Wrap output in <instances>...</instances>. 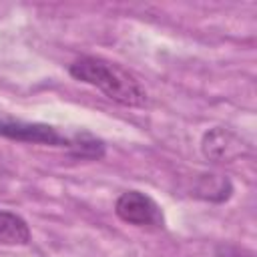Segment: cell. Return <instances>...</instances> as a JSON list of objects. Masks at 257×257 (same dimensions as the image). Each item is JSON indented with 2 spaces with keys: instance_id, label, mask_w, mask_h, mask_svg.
Masks as SVG:
<instances>
[{
  "instance_id": "6da1fadb",
  "label": "cell",
  "mask_w": 257,
  "mask_h": 257,
  "mask_svg": "<svg viewBox=\"0 0 257 257\" xmlns=\"http://www.w3.org/2000/svg\"><path fill=\"white\" fill-rule=\"evenodd\" d=\"M68 70L76 80L98 88L118 104H124V106L147 104V90L120 64H114L96 56H82L74 60Z\"/></svg>"
},
{
  "instance_id": "7a4b0ae2",
  "label": "cell",
  "mask_w": 257,
  "mask_h": 257,
  "mask_svg": "<svg viewBox=\"0 0 257 257\" xmlns=\"http://www.w3.org/2000/svg\"><path fill=\"white\" fill-rule=\"evenodd\" d=\"M116 215L135 227H151V229H161L165 225L163 211L161 207L145 193L141 191H124L114 205Z\"/></svg>"
},
{
  "instance_id": "3957f363",
  "label": "cell",
  "mask_w": 257,
  "mask_h": 257,
  "mask_svg": "<svg viewBox=\"0 0 257 257\" xmlns=\"http://www.w3.org/2000/svg\"><path fill=\"white\" fill-rule=\"evenodd\" d=\"M0 137L22 141V143L68 147L66 137H62L54 126H48V124H42V122H24V120L0 118Z\"/></svg>"
},
{
  "instance_id": "277c9868",
  "label": "cell",
  "mask_w": 257,
  "mask_h": 257,
  "mask_svg": "<svg viewBox=\"0 0 257 257\" xmlns=\"http://www.w3.org/2000/svg\"><path fill=\"white\" fill-rule=\"evenodd\" d=\"M203 153L213 161H233L247 153V145L227 128H211L203 137Z\"/></svg>"
},
{
  "instance_id": "5b68a950",
  "label": "cell",
  "mask_w": 257,
  "mask_h": 257,
  "mask_svg": "<svg viewBox=\"0 0 257 257\" xmlns=\"http://www.w3.org/2000/svg\"><path fill=\"white\" fill-rule=\"evenodd\" d=\"M30 229L26 221L10 211H0V245H26Z\"/></svg>"
},
{
  "instance_id": "8992f818",
  "label": "cell",
  "mask_w": 257,
  "mask_h": 257,
  "mask_svg": "<svg viewBox=\"0 0 257 257\" xmlns=\"http://www.w3.org/2000/svg\"><path fill=\"white\" fill-rule=\"evenodd\" d=\"M66 149L78 159H100V157H104L102 141H98V139H94V137H90L86 133L68 139V147Z\"/></svg>"
}]
</instances>
